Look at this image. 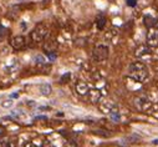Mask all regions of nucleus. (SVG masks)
<instances>
[{
  "instance_id": "nucleus-19",
  "label": "nucleus",
  "mask_w": 158,
  "mask_h": 147,
  "mask_svg": "<svg viewBox=\"0 0 158 147\" xmlns=\"http://www.w3.org/2000/svg\"><path fill=\"white\" fill-rule=\"evenodd\" d=\"M36 61H37L39 64H45L46 60H45V57H43V56H37V57H36Z\"/></svg>"
},
{
  "instance_id": "nucleus-21",
  "label": "nucleus",
  "mask_w": 158,
  "mask_h": 147,
  "mask_svg": "<svg viewBox=\"0 0 158 147\" xmlns=\"http://www.w3.org/2000/svg\"><path fill=\"white\" fill-rule=\"evenodd\" d=\"M43 147H54V146H52L49 141H45V142H44V145H43Z\"/></svg>"
},
{
  "instance_id": "nucleus-20",
  "label": "nucleus",
  "mask_w": 158,
  "mask_h": 147,
  "mask_svg": "<svg viewBox=\"0 0 158 147\" xmlns=\"http://www.w3.org/2000/svg\"><path fill=\"white\" fill-rule=\"evenodd\" d=\"M128 6H136V0H127Z\"/></svg>"
},
{
  "instance_id": "nucleus-7",
  "label": "nucleus",
  "mask_w": 158,
  "mask_h": 147,
  "mask_svg": "<svg viewBox=\"0 0 158 147\" xmlns=\"http://www.w3.org/2000/svg\"><path fill=\"white\" fill-rule=\"evenodd\" d=\"M26 38L24 35H18V36H14V38L10 40V45L13 49L15 50H23L26 48Z\"/></svg>"
},
{
  "instance_id": "nucleus-3",
  "label": "nucleus",
  "mask_w": 158,
  "mask_h": 147,
  "mask_svg": "<svg viewBox=\"0 0 158 147\" xmlns=\"http://www.w3.org/2000/svg\"><path fill=\"white\" fill-rule=\"evenodd\" d=\"M108 54H110V49L107 45H97L94 51H92V59L96 62H102L105 60L108 59Z\"/></svg>"
},
{
  "instance_id": "nucleus-5",
  "label": "nucleus",
  "mask_w": 158,
  "mask_h": 147,
  "mask_svg": "<svg viewBox=\"0 0 158 147\" xmlns=\"http://www.w3.org/2000/svg\"><path fill=\"white\" fill-rule=\"evenodd\" d=\"M57 46H59L57 40L51 36V38H46L45 39L44 45H43V49H44L45 52H48L49 55H51V54H54L57 50Z\"/></svg>"
},
{
  "instance_id": "nucleus-11",
  "label": "nucleus",
  "mask_w": 158,
  "mask_h": 147,
  "mask_svg": "<svg viewBox=\"0 0 158 147\" xmlns=\"http://www.w3.org/2000/svg\"><path fill=\"white\" fill-rule=\"evenodd\" d=\"M105 25H106V18L103 15H98L97 19H96V26H97V29L98 30H102L105 27Z\"/></svg>"
},
{
  "instance_id": "nucleus-13",
  "label": "nucleus",
  "mask_w": 158,
  "mask_h": 147,
  "mask_svg": "<svg viewBox=\"0 0 158 147\" xmlns=\"http://www.w3.org/2000/svg\"><path fill=\"white\" fill-rule=\"evenodd\" d=\"M110 114V116H111V119L114 121V122H117V121H120V119H121V116H120V114H118V111H117V108H114V110H112L111 112H108Z\"/></svg>"
},
{
  "instance_id": "nucleus-6",
  "label": "nucleus",
  "mask_w": 158,
  "mask_h": 147,
  "mask_svg": "<svg viewBox=\"0 0 158 147\" xmlns=\"http://www.w3.org/2000/svg\"><path fill=\"white\" fill-rule=\"evenodd\" d=\"M147 45L149 48H158V29L151 27L147 34Z\"/></svg>"
},
{
  "instance_id": "nucleus-1",
  "label": "nucleus",
  "mask_w": 158,
  "mask_h": 147,
  "mask_svg": "<svg viewBox=\"0 0 158 147\" xmlns=\"http://www.w3.org/2000/svg\"><path fill=\"white\" fill-rule=\"evenodd\" d=\"M128 76L137 82H143L148 78V69L143 62H132L128 66Z\"/></svg>"
},
{
  "instance_id": "nucleus-15",
  "label": "nucleus",
  "mask_w": 158,
  "mask_h": 147,
  "mask_svg": "<svg viewBox=\"0 0 158 147\" xmlns=\"http://www.w3.org/2000/svg\"><path fill=\"white\" fill-rule=\"evenodd\" d=\"M6 34H8V29L5 26H3V25H0V41L5 39Z\"/></svg>"
},
{
  "instance_id": "nucleus-8",
  "label": "nucleus",
  "mask_w": 158,
  "mask_h": 147,
  "mask_svg": "<svg viewBox=\"0 0 158 147\" xmlns=\"http://www.w3.org/2000/svg\"><path fill=\"white\" fill-rule=\"evenodd\" d=\"M75 90H76V92L80 95V96H86L87 92H89V90H90V87H89L87 82L80 80V81H77V82H76V85H75Z\"/></svg>"
},
{
  "instance_id": "nucleus-22",
  "label": "nucleus",
  "mask_w": 158,
  "mask_h": 147,
  "mask_svg": "<svg viewBox=\"0 0 158 147\" xmlns=\"http://www.w3.org/2000/svg\"><path fill=\"white\" fill-rule=\"evenodd\" d=\"M25 147H37V146H35L34 143H26V145H25Z\"/></svg>"
},
{
  "instance_id": "nucleus-14",
  "label": "nucleus",
  "mask_w": 158,
  "mask_h": 147,
  "mask_svg": "<svg viewBox=\"0 0 158 147\" xmlns=\"http://www.w3.org/2000/svg\"><path fill=\"white\" fill-rule=\"evenodd\" d=\"M154 23H156V20H154L152 16H149V15L144 16V24H146V26H148V27H152V26L154 25Z\"/></svg>"
},
{
  "instance_id": "nucleus-9",
  "label": "nucleus",
  "mask_w": 158,
  "mask_h": 147,
  "mask_svg": "<svg viewBox=\"0 0 158 147\" xmlns=\"http://www.w3.org/2000/svg\"><path fill=\"white\" fill-rule=\"evenodd\" d=\"M87 100L91 103H97L101 100V92L98 90H96V89L89 90V92H87Z\"/></svg>"
},
{
  "instance_id": "nucleus-18",
  "label": "nucleus",
  "mask_w": 158,
  "mask_h": 147,
  "mask_svg": "<svg viewBox=\"0 0 158 147\" xmlns=\"http://www.w3.org/2000/svg\"><path fill=\"white\" fill-rule=\"evenodd\" d=\"M2 106L3 107H10V106H13V101H10V100L4 101V102H2Z\"/></svg>"
},
{
  "instance_id": "nucleus-4",
  "label": "nucleus",
  "mask_w": 158,
  "mask_h": 147,
  "mask_svg": "<svg viewBox=\"0 0 158 147\" xmlns=\"http://www.w3.org/2000/svg\"><path fill=\"white\" fill-rule=\"evenodd\" d=\"M135 106L139 110V111H146L147 108L151 107V101L146 95H139L135 99Z\"/></svg>"
},
{
  "instance_id": "nucleus-12",
  "label": "nucleus",
  "mask_w": 158,
  "mask_h": 147,
  "mask_svg": "<svg viewBox=\"0 0 158 147\" xmlns=\"http://www.w3.org/2000/svg\"><path fill=\"white\" fill-rule=\"evenodd\" d=\"M51 91H52V89H51V86L49 84H44V85L40 86V92L44 96H49L51 94Z\"/></svg>"
},
{
  "instance_id": "nucleus-17",
  "label": "nucleus",
  "mask_w": 158,
  "mask_h": 147,
  "mask_svg": "<svg viewBox=\"0 0 158 147\" xmlns=\"http://www.w3.org/2000/svg\"><path fill=\"white\" fill-rule=\"evenodd\" d=\"M65 147H77V142L75 140H67V142L65 143Z\"/></svg>"
},
{
  "instance_id": "nucleus-10",
  "label": "nucleus",
  "mask_w": 158,
  "mask_h": 147,
  "mask_svg": "<svg viewBox=\"0 0 158 147\" xmlns=\"http://www.w3.org/2000/svg\"><path fill=\"white\" fill-rule=\"evenodd\" d=\"M151 54V48L147 45V46H139L137 50H136V56L137 57H141V56H144V55H148Z\"/></svg>"
},
{
  "instance_id": "nucleus-16",
  "label": "nucleus",
  "mask_w": 158,
  "mask_h": 147,
  "mask_svg": "<svg viewBox=\"0 0 158 147\" xmlns=\"http://www.w3.org/2000/svg\"><path fill=\"white\" fill-rule=\"evenodd\" d=\"M70 79H71V74H70V72H66L65 75L60 79V82H61V84H67V82L70 81Z\"/></svg>"
},
{
  "instance_id": "nucleus-2",
  "label": "nucleus",
  "mask_w": 158,
  "mask_h": 147,
  "mask_svg": "<svg viewBox=\"0 0 158 147\" xmlns=\"http://www.w3.org/2000/svg\"><path fill=\"white\" fill-rule=\"evenodd\" d=\"M49 35V29L44 24H37L31 32V40L34 43H43Z\"/></svg>"
}]
</instances>
